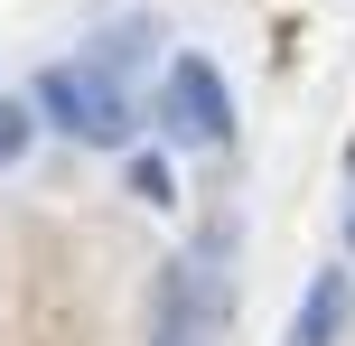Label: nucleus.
Masks as SVG:
<instances>
[{
  "mask_svg": "<svg viewBox=\"0 0 355 346\" xmlns=\"http://www.w3.org/2000/svg\"><path fill=\"white\" fill-rule=\"evenodd\" d=\"M215 309H225V281L206 272V262H178L159 281V318H150V346H187L196 328H215Z\"/></svg>",
  "mask_w": 355,
  "mask_h": 346,
  "instance_id": "3",
  "label": "nucleus"
},
{
  "mask_svg": "<svg viewBox=\"0 0 355 346\" xmlns=\"http://www.w3.org/2000/svg\"><path fill=\"white\" fill-rule=\"evenodd\" d=\"M346 309H355V281L327 262V272L309 281V300H300V328H290V346H337V337H346Z\"/></svg>",
  "mask_w": 355,
  "mask_h": 346,
  "instance_id": "4",
  "label": "nucleus"
},
{
  "mask_svg": "<svg viewBox=\"0 0 355 346\" xmlns=\"http://www.w3.org/2000/svg\"><path fill=\"white\" fill-rule=\"evenodd\" d=\"M85 56H94V66H112V75H122V66H141V56H150V28H141V19H112V28L94 37Z\"/></svg>",
  "mask_w": 355,
  "mask_h": 346,
  "instance_id": "5",
  "label": "nucleus"
},
{
  "mask_svg": "<svg viewBox=\"0 0 355 346\" xmlns=\"http://www.w3.org/2000/svg\"><path fill=\"white\" fill-rule=\"evenodd\" d=\"M159 131L187 141V150L234 141V94H225V75H215V56H178L159 75Z\"/></svg>",
  "mask_w": 355,
  "mask_h": 346,
  "instance_id": "2",
  "label": "nucleus"
},
{
  "mask_svg": "<svg viewBox=\"0 0 355 346\" xmlns=\"http://www.w3.org/2000/svg\"><path fill=\"white\" fill-rule=\"evenodd\" d=\"M131 197H150V206H168V197H178V178H168L159 150H141V159H131Z\"/></svg>",
  "mask_w": 355,
  "mask_h": 346,
  "instance_id": "7",
  "label": "nucleus"
},
{
  "mask_svg": "<svg viewBox=\"0 0 355 346\" xmlns=\"http://www.w3.org/2000/svg\"><path fill=\"white\" fill-rule=\"evenodd\" d=\"M28 131H37V112L19 103V94H0V168H19V159H28Z\"/></svg>",
  "mask_w": 355,
  "mask_h": 346,
  "instance_id": "6",
  "label": "nucleus"
},
{
  "mask_svg": "<svg viewBox=\"0 0 355 346\" xmlns=\"http://www.w3.org/2000/svg\"><path fill=\"white\" fill-rule=\"evenodd\" d=\"M37 112H47L66 141H94V150H122L131 131H141V103L122 94V75L112 66H47L37 75Z\"/></svg>",
  "mask_w": 355,
  "mask_h": 346,
  "instance_id": "1",
  "label": "nucleus"
},
{
  "mask_svg": "<svg viewBox=\"0 0 355 346\" xmlns=\"http://www.w3.org/2000/svg\"><path fill=\"white\" fill-rule=\"evenodd\" d=\"M346 253H355V197H346Z\"/></svg>",
  "mask_w": 355,
  "mask_h": 346,
  "instance_id": "8",
  "label": "nucleus"
}]
</instances>
